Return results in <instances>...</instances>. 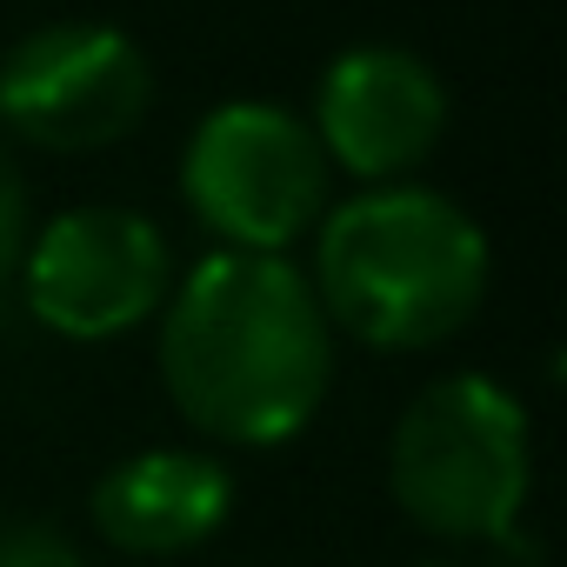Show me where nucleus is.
<instances>
[{"mask_svg":"<svg viewBox=\"0 0 567 567\" xmlns=\"http://www.w3.org/2000/svg\"><path fill=\"white\" fill-rule=\"evenodd\" d=\"M161 388L214 447L295 441L334 388V328L308 267L214 247L161 301Z\"/></svg>","mask_w":567,"mask_h":567,"instance_id":"f257e3e1","label":"nucleus"},{"mask_svg":"<svg viewBox=\"0 0 567 567\" xmlns=\"http://www.w3.org/2000/svg\"><path fill=\"white\" fill-rule=\"evenodd\" d=\"M308 280L334 334L374 354H421L481 315L494 254L461 200L388 181L321 214Z\"/></svg>","mask_w":567,"mask_h":567,"instance_id":"f03ea898","label":"nucleus"},{"mask_svg":"<svg viewBox=\"0 0 567 567\" xmlns=\"http://www.w3.org/2000/svg\"><path fill=\"white\" fill-rule=\"evenodd\" d=\"M534 487L520 401L487 374H447L408 401L388 441L394 507L441 540H507Z\"/></svg>","mask_w":567,"mask_h":567,"instance_id":"7ed1b4c3","label":"nucleus"},{"mask_svg":"<svg viewBox=\"0 0 567 567\" xmlns=\"http://www.w3.org/2000/svg\"><path fill=\"white\" fill-rule=\"evenodd\" d=\"M328 154L295 107L227 101L181 154L187 214L234 254H288L328 214Z\"/></svg>","mask_w":567,"mask_h":567,"instance_id":"20e7f679","label":"nucleus"},{"mask_svg":"<svg viewBox=\"0 0 567 567\" xmlns=\"http://www.w3.org/2000/svg\"><path fill=\"white\" fill-rule=\"evenodd\" d=\"M154 107L147 54L107 21H48L0 54V134L41 154H101Z\"/></svg>","mask_w":567,"mask_h":567,"instance_id":"39448f33","label":"nucleus"},{"mask_svg":"<svg viewBox=\"0 0 567 567\" xmlns=\"http://www.w3.org/2000/svg\"><path fill=\"white\" fill-rule=\"evenodd\" d=\"M28 315L61 341H121L161 315L174 288L167 234L134 207H68L21 254Z\"/></svg>","mask_w":567,"mask_h":567,"instance_id":"423d86ee","label":"nucleus"},{"mask_svg":"<svg viewBox=\"0 0 567 567\" xmlns=\"http://www.w3.org/2000/svg\"><path fill=\"white\" fill-rule=\"evenodd\" d=\"M315 141L361 187L408 181L447 134V87L408 48H348L315 87Z\"/></svg>","mask_w":567,"mask_h":567,"instance_id":"0eeeda50","label":"nucleus"},{"mask_svg":"<svg viewBox=\"0 0 567 567\" xmlns=\"http://www.w3.org/2000/svg\"><path fill=\"white\" fill-rule=\"evenodd\" d=\"M234 514V474L207 447H147L101 474L94 534L121 554L167 560L214 540Z\"/></svg>","mask_w":567,"mask_h":567,"instance_id":"6e6552de","label":"nucleus"},{"mask_svg":"<svg viewBox=\"0 0 567 567\" xmlns=\"http://www.w3.org/2000/svg\"><path fill=\"white\" fill-rule=\"evenodd\" d=\"M0 567H87L81 547L48 520H8L0 527Z\"/></svg>","mask_w":567,"mask_h":567,"instance_id":"1a4fd4ad","label":"nucleus"},{"mask_svg":"<svg viewBox=\"0 0 567 567\" xmlns=\"http://www.w3.org/2000/svg\"><path fill=\"white\" fill-rule=\"evenodd\" d=\"M28 254V174L14 161V141L0 134V280H8Z\"/></svg>","mask_w":567,"mask_h":567,"instance_id":"9d476101","label":"nucleus"},{"mask_svg":"<svg viewBox=\"0 0 567 567\" xmlns=\"http://www.w3.org/2000/svg\"><path fill=\"white\" fill-rule=\"evenodd\" d=\"M427 567H447V560H427Z\"/></svg>","mask_w":567,"mask_h":567,"instance_id":"9b49d317","label":"nucleus"}]
</instances>
